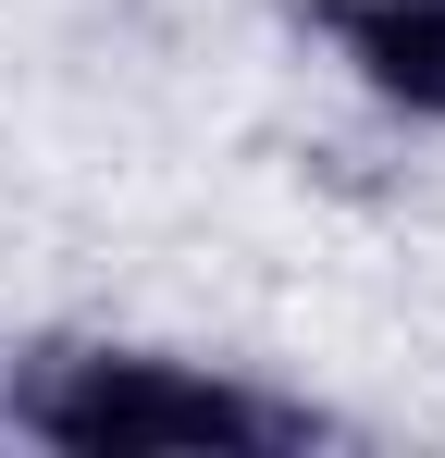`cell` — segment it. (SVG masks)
<instances>
[{"instance_id": "obj_1", "label": "cell", "mask_w": 445, "mask_h": 458, "mask_svg": "<svg viewBox=\"0 0 445 458\" xmlns=\"http://www.w3.org/2000/svg\"><path fill=\"white\" fill-rule=\"evenodd\" d=\"M13 421L63 458H260L309 434L297 409L186 360H148V347H38L13 384Z\"/></svg>"}, {"instance_id": "obj_2", "label": "cell", "mask_w": 445, "mask_h": 458, "mask_svg": "<svg viewBox=\"0 0 445 458\" xmlns=\"http://www.w3.org/2000/svg\"><path fill=\"white\" fill-rule=\"evenodd\" d=\"M309 25L334 38V63L371 99L445 124V0H309Z\"/></svg>"}]
</instances>
